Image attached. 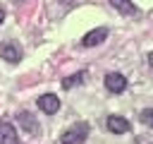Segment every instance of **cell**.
<instances>
[{
  "instance_id": "cell-7",
  "label": "cell",
  "mask_w": 153,
  "mask_h": 144,
  "mask_svg": "<svg viewBox=\"0 0 153 144\" xmlns=\"http://www.w3.org/2000/svg\"><path fill=\"white\" fill-rule=\"evenodd\" d=\"M0 58L14 65V62H19V58H22V50H19L14 43H0Z\"/></svg>"
},
{
  "instance_id": "cell-12",
  "label": "cell",
  "mask_w": 153,
  "mask_h": 144,
  "mask_svg": "<svg viewBox=\"0 0 153 144\" xmlns=\"http://www.w3.org/2000/svg\"><path fill=\"white\" fill-rule=\"evenodd\" d=\"M2 19H5V7L0 5V24H2Z\"/></svg>"
},
{
  "instance_id": "cell-10",
  "label": "cell",
  "mask_w": 153,
  "mask_h": 144,
  "mask_svg": "<svg viewBox=\"0 0 153 144\" xmlns=\"http://www.w3.org/2000/svg\"><path fill=\"white\" fill-rule=\"evenodd\" d=\"M81 79H84V72H76V74H72V77L62 79V86H65V89H72V86L81 84Z\"/></svg>"
},
{
  "instance_id": "cell-3",
  "label": "cell",
  "mask_w": 153,
  "mask_h": 144,
  "mask_svg": "<svg viewBox=\"0 0 153 144\" xmlns=\"http://www.w3.org/2000/svg\"><path fill=\"white\" fill-rule=\"evenodd\" d=\"M0 144H19L17 130L10 120H0Z\"/></svg>"
},
{
  "instance_id": "cell-11",
  "label": "cell",
  "mask_w": 153,
  "mask_h": 144,
  "mask_svg": "<svg viewBox=\"0 0 153 144\" xmlns=\"http://www.w3.org/2000/svg\"><path fill=\"white\" fill-rule=\"evenodd\" d=\"M139 118H141V122H143V125H148V127L153 130V108L141 110V115H139Z\"/></svg>"
},
{
  "instance_id": "cell-6",
  "label": "cell",
  "mask_w": 153,
  "mask_h": 144,
  "mask_svg": "<svg viewBox=\"0 0 153 144\" xmlns=\"http://www.w3.org/2000/svg\"><path fill=\"white\" fill-rule=\"evenodd\" d=\"M129 120H124V118H120V115H110L108 118V130L112 132V134H127L129 132Z\"/></svg>"
},
{
  "instance_id": "cell-4",
  "label": "cell",
  "mask_w": 153,
  "mask_h": 144,
  "mask_svg": "<svg viewBox=\"0 0 153 144\" xmlns=\"http://www.w3.org/2000/svg\"><path fill=\"white\" fill-rule=\"evenodd\" d=\"M38 108H41L43 113L53 115V113H57V110H60V98H57L55 94H43V96L38 98Z\"/></svg>"
},
{
  "instance_id": "cell-9",
  "label": "cell",
  "mask_w": 153,
  "mask_h": 144,
  "mask_svg": "<svg viewBox=\"0 0 153 144\" xmlns=\"http://www.w3.org/2000/svg\"><path fill=\"white\" fill-rule=\"evenodd\" d=\"M110 5H112L115 10H120L122 14H136V12H139L131 0H110Z\"/></svg>"
},
{
  "instance_id": "cell-5",
  "label": "cell",
  "mask_w": 153,
  "mask_h": 144,
  "mask_svg": "<svg viewBox=\"0 0 153 144\" xmlns=\"http://www.w3.org/2000/svg\"><path fill=\"white\" fill-rule=\"evenodd\" d=\"M105 36H108V29H93V31H88L84 38H81V46L84 48H93V46H98V43H103L105 41Z\"/></svg>"
},
{
  "instance_id": "cell-2",
  "label": "cell",
  "mask_w": 153,
  "mask_h": 144,
  "mask_svg": "<svg viewBox=\"0 0 153 144\" xmlns=\"http://www.w3.org/2000/svg\"><path fill=\"white\" fill-rule=\"evenodd\" d=\"M105 89L112 91V94H122V91L127 89V77L120 74V72H110V74L105 77Z\"/></svg>"
},
{
  "instance_id": "cell-8",
  "label": "cell",
  "mask_w": 153,
  "mask_h": 144,
  "mask_svg": "<svg viewBox=\"0 0 153 144\" xmlns=\"http://www.w3.org/2000/svg\"><path fill=\"white\" fill-rule=\"evenodd\" d=\"M19 125H22V130H24L26 134H33V132L38 130V125H36V120H33L31 113H19Z\"/></svg>"
},
{
  "instance_id": "cell-13",
  "label": "cell",
  "mask_w": 153,
  "mask_h": 144,
  "mask_svg": "<svg viewBox=\"0 0 153 144\" xmlns=\"http://www.w3.org/2000/svg\"><path fill=\"white\" fill-rule=\"evenodd\" d=\"M148 65H151V70H153V53L148 55Z\"/></svg>"
},
{
  "instance_id": "cell-1",
  "label": "cell",
  "mask_w": 153,
  "mask_h": 144,
  "mask_svg": "<svg viewBox=\"0 0 153 144\" xmlns=\"http://www.w3.org/2000/svg\"><path fill=\"white\" fill-rule=\"evenodd\" d=\"M86 137H88V125L86 122H76V125H72L65 134H62V144H84L86 142Z\"/></svg>"
}]
</instances>
